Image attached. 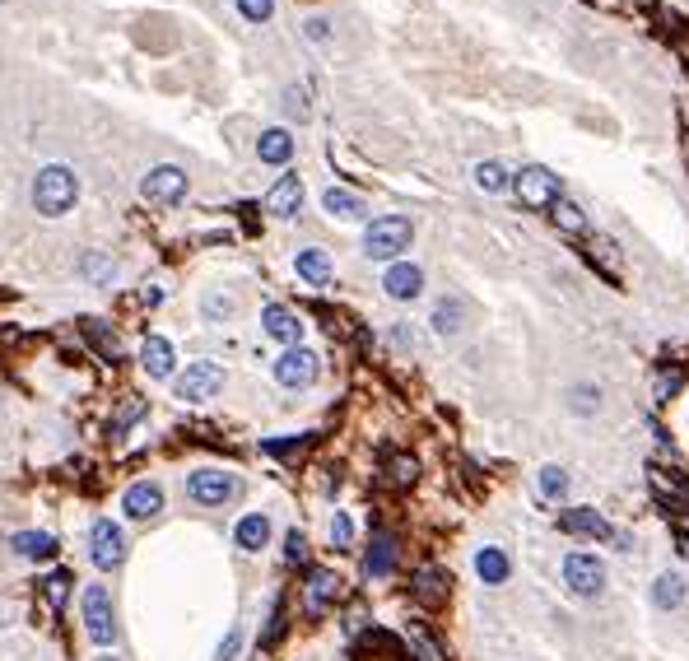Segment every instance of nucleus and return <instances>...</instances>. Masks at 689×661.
Returning a JSON list of instances; mask_svg holds the SVG:
<instances>
[{"instance_id":"1","label":"nucleus","mask_w":689,"mask_h":661,"mask_svg":"<svg viewBox=\"0 0 689 661\" xmlns=\"http://www.w3.org/2000/svg\"><path fill=\"white\" fill-rule=\"evenodd\" d=\"M75 201H80V177H75V168H66V163L38 168V177H33V210H38V215L61 219L75 210Z\"/></svg>"},{"instance_id":"2","label":"nucleus","mask_w":689,"mask_h":661,"mask_svg":"<svg viewBox=\"0 0 689 661\" xmlns=\"http://www.w3.org/2000/svg\"><path fill=\"white\" fill-rule=\"evenodd\" d=\"M187 499L196 508H224V503L243 499V480L233 471H219V466H201V471L187 475Z\"/></svg>"},{"instance_id":"3","label":"nucleus","mask_w":689,"mask_h":661,"mask_svg":"<svg viewBox=\"0 0 689 661\" xmlns=\"http://www.w3.org/2000/svg\"><path fill=\"white\" fill-rule=\"evenodd\" d=\"M410 219L406 215H382L364 229V257L368 261H396L410 247Z\"/></svg>"},{"instance_id":"4","label":"nucleus","mask_w":689,"mask_h":661,"mask_svg":"<svg viewBox=\"0 0 689 661\" xmlns=\"http://www.w3.org/2000/svg\"><path fill=\"white\" fill-rule=\"evenodd\" d=\"M80 610H84V634L94 638L98 648H112V643H117V615H112V596L103 582H89V587H84Z\"/></svg>"},{"instance_id":"5","label":"nucleus","mask_w":689,"mask_h":661,"mask_svg":"<svg viewBox=\"0 0 689 661\" xmlns=\"http://www.w3.org/2000/svg\"><path fill=\"white\" fill-rule=\"evenodd\" d=\"M564 531H573V536H587V540H606L610 550H620V554H629L634 550V536L624 527H610L606 517L596 513V508H564Z\"/></svg>"},{"instance_id":"6","label":"nucleus","mask_w":689,"mask_h":661,"mask_svg":"<svg viewBox=\"0 0 689 661\" xmlns=\"http://www.w3.org/2000/svg\"><path fill=\"white\" fill-rule=\"evenodd\" d=\"M606 564L596 559V554H582V550H573L564 559V587L573 596H582V601H592V596H601L606 592Z\"/></svg>"},{"instance_id":"7","label":"nucleus","mask_w":689,"mask_h":661,"mask_svg":"<svg viewBox=\"0 0 689 661\" xmlns=\"http://www.w3.org/2000/svg\"><path fill=\"white\" fill-rule=\"evenodd\" d=\"M89 559H94V568H103V573H112V568L126 564V531H122V522L98 517L94 527H89Z\"/></svg>"},{"instance_id":"8","label":"nucleus","mask_w":689,"mask_h":661,"mask_svg":"<svg viewBox=\"0 0 689 661\" xmlns=\"http://www.w3.org/2000/svg\"><path fill=\"white\" fill-rule=\"evenodd\" d=\"M140 196H145L149 205H177L182 196H187V173L177 168V163H159V168H149L145 177H140Z\"/></svg>"},{"instance_id":"9","label":"nucleus","mask_w":689,"mask_h":661,"mask_svg":"<svg viewBox=\"0 0 689 661\" xmlns=\"http://www.w3.org/2000/svg\"><path fill=\"white\" fill-rule=\"evenodd\" d=\"M317 373H322V364H317V354L303 350V345H294V350H284L280 359H275V382H280V387H289V392H298V387H312V382H317Z\"/></svg>"},{"instance_id":"10","label":"nucleus","mask_w":689,"mask_h":661,"mask_svg":"<svg viewBox=\"0 0 689 661\" xmlns=\"http://www.w3.org/2000/svg\"><path fill=\"white\" fill-rule=\"evenodd\" d=\"M219 387H224V368L210 364V359H196V364H187V373L177 378V396L182 401H210V396H219Z\"/></svg>"},{"instance_id":"11","label":"nucleus","mask_w":689,"mask_h":661,"mask_svg":"<svg viewBox=\"0 0 689 661\" xmlns=\"http://www.w3.org/2000/svg\"><path fill=\"white\" fill-rule=\"evenodd\" d=\"M517 196H522V205L527 210H550L554 201H559V177L550 173V168H522L517 173Z\"/></svg>"},{"instance_id":"12","label":"nucleus","mask_w":689,"mask_h":661,"mask_svg":"<svg viewBox=\"0 0 689 661\" xmlns=\"http://www.w3.org/2000/svg\"><path fill=\"white\" fill-rule=\"evenodd\" d=\"M122 508L131 522H154V517L163 513V485H154V480H136V485L122 494Z\"/></svg>"},{"instance_id":"13","label":"nucleus","mask_w":689,"mask_h":661,"mask_svg":"<svg viewBox=\"0 0 689 661\" xmlns=\"http://www.w3.org/2000/svg\"><path fill=\"white\" fill-rule=\"evenodd\" d=\"M382 294L396 298V303H410V298L424 294V270L410 266V261H392L387 275H382Z\"/></svg>"},{"instance_id":"14","label":"nucleus","mask_w":689,"mask_h":661,"mask_svg":"<svg viewBox=\"0 0 689 661\" xmlns=\"http://www.w3.org/2000/svg\"><path fill=\"white\" fill-rule=\"evenodd\" d=\"M340 596V578L331 573V568H312L308 582H303V606H308V615H326V610L336 606Z\"/></svg>"},{"instance_id":"15","label":"nucleus","mask_w":689,"mask_h":661,"mask_svg":"<svg viewBox=\"0 0 689 661\" xmlns=\"http://www.w3.org/2000/svg\"><path fill=\"white\" fill-rule=\"evenodd\" d=\"M261 326H266V336L280 340V345H289V350H294L298 340H303V322H298V312L284 308V303H266V312H261Z\"/></svg>"},{"instance_id":"16","label":"nucleus","mask_w":689,"mask_h":661,"mask_svg":"<svg viewBox=\"0 0 689 661\" xmlns=\"http://www.w3.org/2000/svg\"><path fill=\"white\" fill-rule=\"evenodd\" d=\"M475 578L485 582V587H503V582L513 578V559L503 545H480L475 550Z\"/></svg>"},{"instance_id":"17","label":"nucleus","mask_w":689,"mask_h":661,"mask_svg":"<svg viewBox=\"0 0 689 661\" xmlns=\"http://www.w3.org/2000/svg\"><path fill=\"white\" fill-rule=\"evenodd\" d=\"M298 205H303V182H298V173H284L280 182L266 191V210H271L275 219H294Z\"/></svg>"},{"instance_id":"18","label":"nucleus","mask_w":689,"mask_h":661,"mask_svg":"<svg viewBox=\"0 0 689 661\" xmlns=\"http://www.w3.org/2000/svg\"><path fill=\"white\" fill-rule=\"evenodd\" d=\"M14 554L28 559V564H52L56 554H61V545H56L52 531H19L14 536Z\"/></svg>"},{"instance_id":"19","label":"nucleus","mask_w":689,"mask_h":661,"mask_svg":"<svg viewBox=\"0 0 689 661\" xmlns=\"http://www.w3.org/2000/svg\"><path fill=\"white\" fill-rule=\"evenodd\" d=\"M233 540H238V550L243 554H261L271 545V517L266 513H247L238 527H233Z\"/></svg>"},{"instance_id":"20","label":"nucleus","mask_w":689,"mask_h":661,"mask_svg":"<svg viewBox=\"0 0 689 661\" xmlns=\"http://www.w3.org/2000/svg\"><path fill=\"white\" fill-rule=\"evenodd\" d=\"M140 368H145L149 378H173V368H177L173 345L163 336H149L145 345H140Z\"/></svg>"},{"instance_id":"21","label":"nucleus","mask_w":689,"mask_h":661,"mask_svg":"<svg viewBox=\"0 0 689 661\" xmlns=\"http://www.w3.org/2000/svg\"><path fill=\"white\" fill-rule=\"evenodd\" d=\"M257 159L271 163V168H280V163L294 159V135L284 131V126H271V131H261L257 140Z\"/></svg>"},{"instance_id":"22","label":"nucleus","mask_w":689,"mask_h":661,"mask_svg":"<svg viewBox=\"0 0 689 661\" xmlns=\"http://www.w3.org/2000/svg\"><path fill=\"white\" fill-rule=\"evenodd\" d=\"M396 568V540L387 536V531H378V536L368 540V554H364V573L368 578H387Z\"/></svg>"},{"instance_id":"23","label":"nucleus","mask_w":689,"mask_h":661,"mask_svg":"<svg viewBox=\"0 0 689 661\" xmlns=\"http://www.w3.org/2000/svg\"><path fill=\"white\" fill-rule=\"evenodd\" d=\"M322 210L331 219H364V196H354V191H345V187H326L322 191Z\"/></svg>"},{"instance_id":"24","label":"nucleus","mask_w":689,"mask_h":661,"mask_svg":"<svg viewBox=\"0 0 689 661\" xmlns=\"http://www.w3.org/2000/svg\"><path fill=\"white\" fill-rule=\"evenodd\" d=\"M294 270L303 284H331V257H326L322 247H303L294 257Z\"/></svg>"},{"instance_id":"25","label":"nucleus","mask_w":689,"mask_h":661,"mask_svg":"<svg viewBox=\"0 0 689 661\" xmlns=\"http://www.w3.org/2000/svg\"><path fill=\"white\" fill-rule=\"evenodd\" d=\"M410 592H415L419 606H443L447 601V578L438 568H419L415 582H410Z\"/></svg>"},{"instance_id":"26","label":"nucleus","mask_w":689,"mask_h":661,"mask_svg":"<svg viewBox=\"0 0 689 661\" xmlns=\"http://www.w3.org/2000/svg\"><path fill=\"white\" fill-rule=\"evenodd\" d=\"M685 596H689V587L680 582V573H662V578L652 582V610H680Z\"/></svg>"},{"instance_id":"27","label":"nucleus","mask_w":689,"mask_h":661,"mask_svg":"<svg viewBox=\"0 0 689 661\" xmlns=\"http://www.w3.org/2000/svg\"><path fill=\"white\" fill-rule=\"evenodd\" d=\"M80 275L89 284H98V289H108V284H117V261H112L108 252H84V257H80Z\"/></svg>"},{"instance_id":"28","label":"nucleus","mask_w":689,"mask_h":661,"mask_svg":"<svg viewBox=\"0 0 689 661\" xmlns=\"http://www.w3.org/2000/svg\"><path fill=\"white\" fill-rule=\"evenodd\" d=\"M550 215H554V229L559 233H573V238L587 233V215L578 210V201H564V196H559V201L550 205Z\"/></svg>"},{"instance_id":"29","label":"nucleus","mask_w":689,"mask_h":661,"mask_svg":"<svg viewBox=\"0 0 689 661\" xmlns=\"http://www.w3.org/2000/svg\"><path fill=\"white\" fill-rule=\"evenodd\" d=\"M433 331H438V336H457L461 331V322H466V308H461L457 298H443V303H433Z\"/></svg>"},{"instance_id":"30","label":"nucleus","mask_w":689,"mask_h":661,"mask_svg":"<svg viewBox=\"0 0 689 661\" xmlns=\"http://www.w3.org/2000/svg\"><path fill=\"white\" fill-rule=\"evenodd\" d=\"M201 312H205V322H229L233 312H238V298L229 294V289H210V294L201 298Z\"/></svg>"},{"instance_id":"31","label":"nucleus","mask_w":689,"mask_h":661,"mask_svg":"<svg viewBox=\"0 0 689 661\" xmlns=\"http://www.w3.org/2000/svg\"><path fill=\"white\" fill-rule=\"evenodd\" d=\"M536 494L550 503H559L568 494V471L564 466H541V475H536Z\"/></svg>"},{"instance_id":"32","label":"nucleus","mask_w":689,"mask_h":661,"mask_svg":"<svg viewBox=\"0 0 689 661\" xmlns=\"http://www.w3.org/2000/svg\"><path fill=\"white\" fill-rule=\"evenodd\" d=\"M508 182H513V173H508L499 159H485L480 168H475V187L480 191H503Z\"/></svg>"},{"instance_id":"33","label":"nucleus","mask_w":689,"mask_h":661,"mask_svg":"<svg viewBox=\"0 0 689 661\" xmlns=\"http://www.w3.org/2000/svg\"><path fill=\"white\" fill-rule=\"evenodd\" d=\"M70 573H47V578H42V596H47V606L52 610H61L66 606V596H70Z\"/></svg>"},{"instance_id":"34","label":"nucleus","mask_w":689,"mask_h":661,"mask_svg":"<svg viewBox=\"0 0 689 661\" xmlns=\"http://www.w3.org/2000/svg\"><path fill=\"white\" fill-rule=\"evenodd\" d=\"M387 480H392L396 489H410L419 480V461L415 457H392V466H387Z\"/></svg>"},{"instance_id":"35","label":"nucleus","mask_w":689,"mask_h":661,"mask_svg":"<svg viewBox=\"0 0 689 661\" xmlns=\"http://www.w3.org/2000/svg\"><path fill=\"white\" fill-rule=\"evenodd\" d=\"M284 112H289V117H294V122H308V84H289V89H284Z\"/></svg>"},{"instance_id":"36","label":"nucleus","mask_w":689,"mask_h":661,"mask_svg":"<svg viewBox=\"0 0 689 661\" xmlns=\"http://www.w3.org/2000/svg\"><path fill=\"white\" fill-rule=\"evenodd\" d=\"M84 331L94 336V345L108 354V359H122V340L112 336V331H103V326H98V317H89V322H84Z\"/></svg>"},{"instance_id":"37","label":"nucleus","mask_w":689,"mask_h":661,"mask_svg":"<svg viewBox=\"0 0 689 661\" xmlns=\"http://www.w3.org/2000/svg\"><path fill=\"white\" fill-rule=\"evenodd\" d=\"M284 564L289 568L308 564V536H303V531H289V536H284Z\"/></svg>"},{"instance_id":"38","label":"nucleus","mask_w":689,"mask_h":661,"mask_svg":"<svg viewBox=\"0 0 689 661\" xmlns=\"http://www.w3.org/2000/svg\"><path fill=\"white\" fill-rule=\"evenodd\" d=\"M308 443L312 438H271V443H261V452H266V457H298Z\"/></svg>"},{"instance_id":"39","label":"nucleus","mask_w":689,"mask_h":661,"mask_svg":"<svg viewBox=\"0 0 689 661\" xmlns=\"http://www.w3.org/2000/svg\"><path fill=\"white\" fill-rule=\"evenodd\" d=\"M573 410H578V415H596V410H601V392H596L592 382L573 387Z\"/></svg>"},{"instance_id":"40","label":"nucleus","mask_w":689,"mask_h":661,"mask_svg":"<svg viewBox=\"0 0 689 661\" xmlns=\"http://www.w3.org/2000/svg\"><path fill=\"white\" fill-rule=\"evenodd\" d=\"M410 643H415L419 661H443V648H438V643H433V638L424 634V629H419V624H410Z\"/></svg>"},{"instance_id":"41","label":"nucleus","mask_w":689,"mask_h":661,"mask_svg":"<svg viewBox=\"0 0 689 661\" xmlns=\"http://www.w3.org/2000/svg\"><path fill=\"white\" fill-rule=\"evenodd\" d=\"M331 545H336V550H350L354 545V522L345 513L331 517Z\"/></svg>"},{"instance_id":"42","label":"nucleus","mask_w":689,"mask_h":661,"mask_svg":"<svg viewBox=\"0 0 689 661\" xmlns=\"http://www.w3.org/2000/svg\"><path fill=\"white\" fill-rule=\"evenodd\" d=\"M238 10H243V19H252V24H266L275 10V0H238Z\"/></svg>"},{"instance_id":"43","label":"nucleus","mask_w":689,"mask_h":661,"mask_svg":"<svg viewBox=\"0 0 689 661\" xmlns=\"http://www.w3.org/2000/svg\"><path fill=\"white\" fill-rule=\"evenodd\" d=\"M140 415H145V401H126L122 410H117V419H112V433H122L126 424H136Z\"/></svg>"},{"instance_id":"44","label":"nucleus","mask_w":689,"mask_h":661,"mask_svg":"<svg viewBox=\"0 0 689 661\" xmlns=\"http://www.w3.org/2000/svg\"><path fill=\"white\" fill-rule=\"evenodd\" d=\"M238 648H243V629H229V638L219 643L215 661H238Z\"/></svg>"},{"instance_id":"45","label":"nucleus","mask_w":689,"mask_h":661,"mask_svg":"<svg viewBox=\"0 0 689 661\" xmlns=\"http://www.w3.org/2000/svg\"><path fill=\"white\" fill-rule=\"evenodd\" d=\"M284 634V606L275 601V610H271V624H266V634H261V648H271L275 638Z\"/></svg>"},{"instance_id":"46","label":"nucleus","mask_w":689,"mask_h":661,"mask_svg":"<svg viewBox=\"0 0 689 661\" xmlns=\"http://www.w3.org/2000/svg\"><path fill=\"white\" fill-rule=\"evenodd\" d=\"M303 33H308L312 42H326V38H331V28H326V19H308V28H303Z\"/></svg>"},{"instance_id":"47","label":"nucleus","mask_w":689,"mask_h":661,"mask_svg":"<svg viewBox=\"0 0 689 661\" xmlns=\"http://www.w3.org/2000/svg\"><path fill=\"white\" fill-rule=\"evenodd\" d=\"M98 661H117V657H98Z\"/></svg>"},{"instance_id":"48","label":"nucleus","mask_w":689,"mask_h":661,"mask_svg":"<svg viewBox=\"0 0 689 661\" xmlns=\"http://www.w3.org/2000/svg\"><path fill=\"white\" fill-rule=\"evenodd\" d=\"M0 5H5V0H0Z\"/></svg>"}]
</instances>
